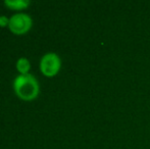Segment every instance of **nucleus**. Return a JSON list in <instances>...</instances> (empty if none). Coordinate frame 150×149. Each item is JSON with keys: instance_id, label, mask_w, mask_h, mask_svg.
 Segmentation results:
<instances>
[{"instance_id": "obj_1", "label": "nucleus", "mask_w": 150, "mask_h": 149, "mask_svg": "<svg viewBox=\"0 0 150 149\" xmlns=\"http://www.w3.org/2000/svg\"><path fill=\"white\" fill-rule=\"evenodd\" d=\"M13 88L16 93L22 99L32 100L39 93L37 80L31 74H21L14 79Z\"/></svg>"}, {"instance_id": "obj_2", "label": "nucleus", "mask_w": 150, "mask_h": 149, "mask_svg": "<svg viewBox=\"0 0 150 149\" xmlns=\"http://www.w3.org/2000/svg\"><path fill=\"white\" fill-rule=\"evenodd\" d=\"M61 66V60L59 56L53 52L46 53L40 61V68L42 73L47 77L55 76L58 73Z\"/></svg>"}, {"instance_id": "obj_3", "label": "nucleus", "mask_w": 150, "mask_h": 149, "mask_svg": "<svg viewBox=\"0 0 150 149\" xmlns=\"http://www.w3.org/2000/svg\"><path fill=\"white\" fill-rule=\"evenodd\" d=\"M10 30L16 34H24L32 26V18L27 13H16L9 18Z\"/></svg>"}, {"instance_id": "obj_4", "label": "nucleus", "mask_w": 150, "mask_h": 149, "mask_svg": "<svg viewBox=\"0 0 150 149\" xmlns=\"http://www.w3.org/2000/svg\"><path fill=\"white\" fill-rule=\"evenodd\" d=\"M4 3L14 9H21V8L27 7L30 4V1L28 0H5Z\"/></svg>"}, {"instance_id": "obj_5", "label": "nucleus", "mask_w": 150, "mask_h": 149, "mask_svg": "<svg viewBox=\"0 0 150 149\" xmlns=\"http://www.w3.org/2000/svg\"><path fill=\"white\" fill-rule=\"evenodd\" d=\"M16 68L22 74H28L29 70H30V61L27 58L21 57L16 62Z\"/></svg>"}, {"instance_id": "obj_6", "label": "nucleus", "mask_w": 150, "mask_h": 149, "mask_svg": "<svg viewBox=\"0 0 150 149\" xmlns=\"http://www.w3.org/2000/svg\"><path fill=\"white\" fill-rule=\"evenodd\" d=\"M7 24H9V20H7V18L4 16H0V26H6Z\"/></svg>"}]
</instances>
